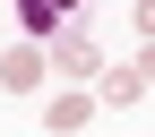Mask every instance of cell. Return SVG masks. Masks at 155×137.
<instances>
[{
	"label": "cell",
	"instance_id": "4",
	"mask_svg": "<svg viewBox=\"0 0 155 137\" xmlns=\"http://www.w3.org/2000/svg\"><path fill=\"white\" fill-rule=\"evenodd\" d=\"M138 86H147V69H112L104 77V103H138Z\"/></svg>",
	"mask_w": 155,
	"mask_h": 137
},
{
	"label": "cell",
	"instance_id": "2",
	"mask_svg": "<svg viewBox=\"0 0 155 137\" xmlns=\"http://www.w3.org/2000/svg\"><path fill=\"white\" fill-rule=\"evenodd\" d=\"M52 69H69L78 86H95V69H104V51H95V34H69V43H61V60H52Z\"/></svg>",
	"mask_w": 155,
	"mask_h": 137
},
{
	"label": "cell",
	"instance_id": "3",
	"mask_svg": "<svg viewBox=\"0 0 155 137\" xmlns=\"http://www.w3.org/2000/svg\"><path fill=\"white\" fill-rule=\"evenodd\" d=\"M78 0H17V26H69Z\"/></svg>",
	"mask_w": 155,
	"mask_h": 137
},
{
	"label": "cell",
	"instance_id": "5",
	"mask_svg": "<svg viewBox=\"0 0 155 137\" xmlns=\"http://www.w3.org/2000/svg\"><path fill=\"white\" fill-rule=\"evenodd\" d=\"M52 129H61V137L86 129V94H61V103H52Z\"/></svg>",
	"mask_w": 155,
	"mask_h": 137
},
{
	"label": "cell",
	"instance_id": "6",
	"mask_svg": "<svg viewBox=\"0 0 155 137\" xmlns=\"http://www.w3.org/2000/svg\"><path fill=\"white\" fill-rule=\"evenodd\" d=\"M138 34H147V43H155V0H138Z\"/></svg>",
	"mask_w": 155,
	"mask_h": 137
},
{
	"label": "cell",
	"instance_id": "1",
	"mask_svg": "<svg viewBox=\"0 0 155 137\" xmlns=\"http://www.w3.org/2000/svg\"><path fill=\"white\" fill-rule=\"evenodd\" d=\"M43 51H35V43H9V51H0V86H9V94H35V86H43Z\"/></svg>",
	"mask_w": 155,
	"mask_h": 137
}]
</instances>
